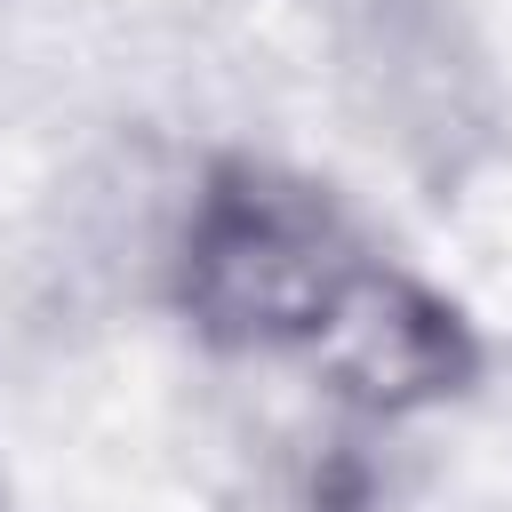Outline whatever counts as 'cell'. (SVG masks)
<instances>
[{
	"label": "cell",
	"instance_id": "cell-3",
	"mask_svg": "<svg viewBox=\"0 0 512 512\" xmlns=\"http://www.w3.org/2000/svg\"><path fill=\"white\" fill-rule=\"evenodd\" d=\"M0 512H8V480H0Z\"/></svg>",
	"mask_w": 512,
	"mask_h": 512
},
{
	"label": "cell",
	"instance_id": "cell-1",
	"mask_svg": "<svg viewBox=\"0 0 512 512\" xmlns=\"http://www.w3.org/2000/svg\"><path fill=\"white\" fill-rule=\"evenodd\" d=\"M368 264L376 248L320 184L264 160H216L184 200L168 288L208 352L304 360Z\"/></svg>",
	"mask_w": 512,
	"mask_h": 512
},
{
	"label": "cell",
	"instance_id": "cell-2",
	"mask_svg": "<svg viewBox=\"0 0 512 512\" xmlns=\"http://www.w3.org/2000/svg\"><path fill=\"white\" fill-rule=\"evenodd\" d=\"M296 368H312V384L336 408L400 424V416H424V408H448L456 392H472L480 336L432 280L376 256L360 272V288L344 296V312L328 320V336Z\"/></svg>",
	"mask_w": 512,
	"mask_h": 512
}]
</instances>
